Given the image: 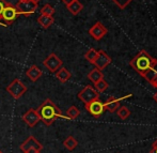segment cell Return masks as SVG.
<instances>
[{
    "instance_id": "obj_17",
    "label": "cell",
    "mask_w": 157,
    "mask_h": 153,
    "mask_svg": "<svg viewBox=\"0 0 157 153\" xmlns=\"http://www.w3.org/2000/svg\"><path fill=\"white\" fill-rule=\"evenodd\" d=\"M66 8H67L68 12H71L73 15H77V14H79L81 11H82L83 6H82V3L79 1V0H75V1L72 2V3L67 4V6H66Z\"/></svg>"
},
{
    "instance_id": "obj_12",
    "label": "cell",
    "mask_w": 157,
    "mask_h": 153,
    "mask_svg": "<svg viewBox=\"0 0 157 153\" xmlns=\"http://www.w3.org/2000/svg\"><path fill=\"white\" fill-rule=\"evenodd\" d=\"M110 63H111V58H110L104 50H99L98 55H97V57H96V59H95L93 64L96 66V69H98V70L101 71L105 68H107Z\"/></svg>"
},
{
    "instance_id": "obj_31",
    "label": "cell",
    "mask_w": 157,
    "mask_h": 153,
    "mask_svg": "<svg viewBox=\"0 0 157 153\" xmlns=\"http://www.w3.org/2000/svg\"><path fill=\"white\" fill-rule=\"evenodd\" d=\"M152 85H153V86H154V87H155V88H156V89H157V78L155 79V81H154V83H153V84H152Z\"/></svg>"
},
{
    "instance_id": "obj_18",
    "label": "cell",
    "mask_w": 157,
    "mask_h": 153,
    "mask_svg": "<svg viewBox=\"0 0 157 153\" xmlns=\"http://www.w3.org/2000/svg\"><path fill=\"white\" fill-rule=\"evenodd\" d=\"M88 78H89V80H91L93 84H96L97 81H99L101 79L104 78V74L101 73V70H98V69H93V70L88 74Z\"/></svg>"
},
{
    "instance_id": "obj_28",
    "label": "cell",
    "mask_w": 157,
    "mask_h": 153,
    "mask_svg": "<svg viewBox=\"0 0 157 153\" xmlns=\"http://www.w3.org/2000/svg\"><path fill=\"white\" fill-rule=\"evenodd\" d=\"M6 0H0V16H1V13L3 11V9L6 8Z\"/></svg>"
},
{
    "instance_id": "obj_34",
    "label": "cell",
    "mask_w": 157,
    "mask_h": 153,
    "mask_svg": "<svg viewBox=\"0 0 157 153\" xmlns=\"http://www.w3.org/2000/svg\"><path fill=\"white\" fill-rule=\"evenodd\" d=\"M32 1H33V2H35V3H39V2L41 1V0H32Z\"/></svg>"
},
{
    "instance_id": "obj_6",
    "label": "cell",
    "mask_w": 157,
    "mask_h": 153,
    "mask_svg": "<svg viewBox=\"0 0 157 153\" xmlns=\"http://www.w3.org/2000/svg\"><path fill=\"white\" fill-rule=\"evenodd\" d=\"M85 107L86 110L94 118H99L105 112V105H104L103 102L99 101V99H96L94 101L90 102V103L85 104Z\"/></svg>"
},
{
    "instance_id": "obj_4",
    "label": "cell",
    "mask_w": 157,
    "mask_h": 153,
    "mask_svg": "<svg viewBox=\"0 0 157 153\" xmlns=\"http://www.w3.org/2000/svg\"><path fill=\"white\" fill-rule=\"evenodd\" d=\"M6 90L12 97H14L15 100H18L27 92V86L21 79L16 78L12 83H10V85L6 86Z\"/></svg>"
},
{
    "instance_id": "obj_1",
    "label": "cell",
    "mask_w": 157,
    "mask_h": 153,
    "mask_svg": "<svg viewBox=\"0 0 157 153\" xmlns=\"http://www.w3.org/2000/svg\"><path fill=\"white\" fill-rule=\"evenodd\" d=\"M36 112L40 116V121H42V122L47 126L55 123V121L59 118L67 119L66 117L63 116L62 112L59 109L58 106L49 99L45 100V101L39 106Z\"/></svg>"
},
{
    "instance_id": "obj_21",
    "label": "cell",
    "mask_w": 157,
    "mask_h": 153,
    "mask_svg": "<svg viewBox=\"0 0 157 153\" xmlns=\"http://www.w3.org/2000/svg\"><path fill=\"white\" fill-rule=\"evenodd\" d=\"M142 77H144V78L147 79V80L152 85V84L155 81V79L157 78V72H156L155 70H153V69L151 68L150 70H147L145 73H143Z\"/></svg>"
},
{
    "instance_id": "obj_16",
    "label": "cell",
    "mask_w": 157,
    "mask_h": 153,
    "mask_svg": "<svg viewBox=\"0 0 157 153\" xmlns=\"http://www.w3.org/2000/svg\"><path fill=\"white\" fill-rule=\"evenodd\" d=\"M55 18L52 16H48V15H41L40 17H37V23L40 24L43 29H48L50 26L54 24Z\"/></svg>"
},
{
    "instance_id": "obj_11",
    "label": "cell",
    "mask_w": 157,
    "mask_h": 153,
    "mask_svg": "<svg viewBox=\"0 0 157 153\" xmlns=\"http://www.w3.org/2000/svg\"><path fill=\"white\" fill-rule=\"evenodd\" d=\"M89 34L93 37L95 41H99L107 34V29H106V27L103 24L97 22L89 29Z\"/></svg>"
},
{
    "instance_id": "obj_35",
    "label": "cell",
    "mask_w": 157,
    "mask_h": 153,
    "mask_svg": "<svg viewBox=\"0 0 157 153\" xmlns=\"http://www.w3.org/2000/svg\"><path fill=\"white\" fill-rule=\"evenodd\" d=\"M0 153H3V152H2V151H1V150H0Z\"/></svg>"
},
{
    "instance_id": "obj_22",
    "label": "cell",
    "mask_w": 157,
    "mask_h": 153,
    "mask_svg": "<svg viewBox=\"0 0 157 153\" xmlns=\"http://www.w3.org/2000/svg\"><path fill=\"white\" fill-rule=\"evenodd\" d=\"M97 55H98V50L94 49V48H90V49L85 54V58L87 59L90 63L93 64L95 59H96V57H97Z\"/></svg>"
},
{
    "instance_id": "obj_26",
    "label": "cell",
    "mask_w": 157,
    "mask_h": 153,
    "mask_svg": "<svg viewBox=\"0 0 157 153\" xmlns=\"http://www.w3.org/2000/svg\"><path fill=\"white\" fill-rule=\"evenodd\" d=\"M112 1H113L114 3H116L117 6L121 9V10H123V9H125L126 6H127L128 4L132 1V0H112Z\"/></svg>"
},
{
    "instance_id": "obj_29",
    "label": "cell",
    "mask_w": 157,
    "mask_h": 153,
    "mask_svg": "<svg viewBox=\"0 0 157 153\" xmlns=\"http://www.w3.org/2000/svg\"><path fill=\"white\" fill-rule=\"evenodd\" d=\"M152 69H153V70H155L156 72H157V60H156V59H154V62H153V65H152Z\"/></svg>"
},
{
    "instance_id": "obj_2",
    "label": "cell",
    "mask_w": 157,
    "mask_h": 153,
    "mask_svg": "<svg viewBox=\"0 0 157 153\" xmlns=\"http://www.w3.org/2000/svg\"><path fill=\"white\" fill-rule=\"evenodd\" d=\"M153 57H151L149 54H147L145 50H140L134 58L130 60L129 65L132 66V69H134L137 73L142 76L143 73H145L147 70L152 68L154 62Z\"/></svg>"
},
{
    "instance_id": "obj_25",
    "label": "cell",
    "mask_w": 157,
    "mask_h": 153,
    "mask_svg": "<svg viewBox=\"0 0 157 153\" xmlns=\"http://www.w3.org/2000/svg\"><path fill=\"white\" fill-rule=\"evenodd\" d=\"M94 86H95V90H96L98 93H101V92H104L106 89L108 88V83L105 80V79H101L99 81H97L96 84H94Z\"/></svg>"
},
{
    "instance_id": "obj_14",
    "label": "cell",
    "mask_w": 157,
    "mask_h": 153,
    "mask_svg": "<svg viewBox=\"0 0 157 153\" xmlns=\"http://www.w3.org/2000/svg\"><path fill=\"white\" fill-rule=\"evenodd\" d=\"M26 75H27V77L30 79V80L33 81V83H35V81H37L40 78H41V76L43 75V72H42V70L39 68V66L31 65L27 71H26Z\"/></svg>"
},
{
    "instance_id": "obj_27",
    "label": "cell",
    "mask_w": 157,
    "mask_h": 153,
    "mask_svg": "<svg viewBox=\"0 0 157 153\" xmlns=\"http://www.w3.org/2000/svg\"><path fill=\"white\" fill-rule=\"evenodd\" d=\"M150 153H157V139L153 143V145H152V148H151V150H150Z\"/></svg>"
},
{
    "instance_id": "obj_8",
    "label": "cell",
    "mask_w": 157,
    "mask_h": 153,
    "mask_svg": "<svg viewBox=\"0 0 157 153\" xmlns=\"http://www.w3.org/2000/svg\"><path fill=\"white\" fill-rule=\"evenodd\" d=\"M63 61L57 56L56 54H50L48 55V57L43 61V65L49 71L50 73H56L59 69L62 66Z\"/></svg>"
},
{
    "instance_id": "obj_15",
    "label": "cell",
    "mask_w": 157,
    "mask_h": 153,
    "mask_svg": "<svg viewBox=\"0 0 157 153\" xmlns=\"http://www.w3.org/2000/svg\"><path fill=\"white\" fill-rule=\"evenodd\" d=\"M56 77L59 81H61L62 84H65L66 81H68L72 77V74L67 71V69L65 68H62L61 66L58 71L56 72Z\"/></svg>"
},
{
    "instance_id": "obj_33",
    "label": "cell",
    "mask_w": 157,
    "mask_h": 153,
    "mask_svg": "<svg viewBox=\"0 0 157 153\" xmlns=\"http://www.w3.org/2000/svg\"><path fill=\"white\" fill-rule=\"evenodd\" d=\"M24 153H41V151H28V152H24Z\"/></svg>"
},
{
    "instance_id": "obj_3",
    "label": "cell",
    "mask_w": 157,
    "mask_h": 153,
    "mask_svg": "<svg viewBox=\"0 0 157 153\" xmlns=\"http://www.w3.org/2000/svg\"><path fill=\"white\" fill-rule=\"evenodd\" d=\"M19 13L17 11L16 6H13L12 3L6 2V8L3 9L0 16V26L2 27H9L15 22V19L18 17Z\"/></svg>"
},
{
    "instance_id": "obj_32",
    "label": "cell",
    "mask_w": 157,
    "mask_h": 153,
    "mask_svg": "<svg viewBox=\"0 0 157 153\" xmlns=\"http://www.w3.org/2000/svg\"><path fill=\"white\" fill-rule=\"evenodd\" d=\"M153 99H154V101H155V102H156V103H157V92L155 93V94H154Z\"/></svg>"
},
{
    "instance_id": "obj_23",
    "label": "cell",
    "mask_w": 157,
    "mask_h": 153,
    "mask_svg": "<svg viewBox=\"0 0 157 153\" xmlns=\"http://www.w3.org/2000/svg\"><path fill=\"white\" fill-rule=\"evenodd\" d=\"M116 112L118 114V116L120 117L122 120H126V119L130 116V110L128 109L127 107H125V106H120L119 109L117 110Z\"/></svg>"
},
{
    "instance_id": "obj_13",
    "label": "cell",
    "mask_w": 157,
    "mask_h": 153,
    "mask_svg": "<svg viewBox=\"0 0 157 153\" xmlns=\"http://www.w3.org/2000/svg\"><path fill=\"white\" fill-rule=\"evenodd\" d=\"M121 100L122 99H117L114 96H110L107 100V102L104 103L105 110H107L109 112H116L119 109V107L121 106Z\"/></svg>"
},
{
    "instance_id": "obj_19",
    "label": "cell",
    "mask_w": 157,
    "mask_h": 153,
    "mask_svg": "<svg viewBox=\"0 0 157 153\" xmlns=\"http://www.w3.org/2000/svg\"><path fill=\"white\" fill-rule=\"evenodd\" d=\"M63 146L66 150H68V151H74V150L77 148V146H78V141H77L73 136H68L67 138L63 141Z\"/></svg>"
},
{
    "instance_id": "obj_30",
    "label": "cell",
    "mask_w": 157,
    "mask_h": 153,
    "mask_svg": "<svg viewBox=\"0 0 157 153\" xmlns=\"http://www.w3.org/2000/svg\"><path fill=\"white\" fill-rule=\"evenodd\" d=\"M61 1L63 2L65 6H67V4H70V3H72L73 1H75V0H61Z\"/></svg>"
},
{
    "instance_id": "obj_9",
    "label": "cell",
    "mask_w": 157,
    "mask_h": 153,
    "mask_svg": "<svg viewBox=\"0 0 157 153\" xmlns=\"http://www.w3.org/2000/svg\"><path fill=\"white\" fill-rule=\"evenodd\" d=\"M43 149V146L40 143L37 139H35V137L29 136L23 143L21 145V150L23 152H28V151H41Z\"/></svg>"
},
{
    "instance_id": "obj_5",
    "label": "cell",
    "mask_w": 157,
    "mask_h": 153,
    "mask_svg": "<svg viewBox=\"0 0 157 153\" xmlns=\"http://www.w3.org/2000/svg\"><path fill=\"white\" fill-rule=\"evenodd\" d=\"M15 6H16L19 14L25 15V16H30L33 13L36 12L39 3H35L32 0H19Z\"/></svg>"
},
{
    "instance_id": "obj_20",
    "label": "cell",
    "mask_w": 157,
    "mask_h": 153,
    "mask_svg": "<svg viewBox=\"0 0 157 153\" xmlns=\"http://www.w3.org/2000/svg\"><path fill=\"white\" fill-rule=\"evenodd\" d=\"M80 115V110L76 107V106H71L67 110H66V118L70 119V120H75L77 119Z\"/></svg>"
},
{
    "instance_id": "obj_7",
    "label": "cell",
    "mask_w": 157,
    "mask_h": 153,
    "mask_svg": "<svg viewBox=\"0 0 157 153\" xmlns=\"http://www.w3.org/2000/svg\"><path fill=\"white\" fill-rule=\"evenodd\" d=\"M78 99L80 100L82 103L88 104L90 102L94 101L96 99H99V93L95 90V88L91 87V86H86L80 92L78 93Z\"/></svg>"
},
{
    "instance_id": "obj_10",
    "label": "cell",
    "mask_w": 157,
    "mask_h": 153,
    "mask_svg": "<svg viewBox=\"0 0 157 153\" xmlns=\"http://www.w3.org/2000/svg\"><path fill=\"white\" fill-rule=\"evenodd\" d=\"M21 119H23L24 122L27 124L28 126H30V128H34V126L40 122V116H39V114H37L36 109H34V108L28 109L27 112L23 115Z\"/></svg>"
},
{
    "instance_id": "obj_24",
    "label": "cell",
    "mask_w": 157,
    "mask_h": 153,
    "mask_svg": "<svg viewBox=\"0 0 157 153\" xmlns=\"http://www.w3.org/2000/svg\"><path fill=\"white\" fill-rule=\"evenodd\" d=\"M56 10L52 6H50L49 3H46L45 6H43V8L41 9V15H48V16H52L55 14Z\"/></svg>"
}]
</instances>
